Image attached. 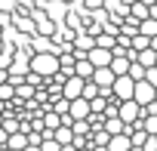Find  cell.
<instances>
[{"instance_id":"6da1fadb","label":"cell","mask_w":157,"mask_h":151,"mask_svg":"<svg viewBox=\"0 0 157 151\" xmlns=\"http://www.w3.org/2000/svg\"><path fill=\"white\" fill-rule=\"evenodd\" d=\"M28 71H34L37 77L49 80V77H56V74H59V56H56V52H31Z\"/></svg>"},{"instance_id":"7a4b0ae2","label":"cell","mask_w":157,"mask_h":151,"mask_svg":"<svg viewBox=\"0 0 157 151\" xmlns=\"http://www.w3.org/2000/svg\"><path fill=\"white\" fill-rule=\"evenodd\" d=\"M132 87H136V80L129 77V74L114 77V83H111V99H114V102H126V99H132Z\"/></svg>"},{"instance_id":"3957f363","label":"cell","mask_w":157,"mask_h":151,"mask_svg":"<svg viewBox=\"0 0 157 151\" xmlns=\"http://www.w3.org/2000/svg\"><path fill=\"white\" fill-rule=\"evenodd\" d=\"M117 117L129 126V123H139V117H142V108L132 102V99H126V102H117Z\"/></svg>"},{"instance_id":"277c9868","label":"cell","mask_w":157,"mask_h":151,"mask_svg":"<svg viewBox=\"0 0 157 151\" xmlns=\"http://www.w3.org/2000/svg\"><path fill=\"white\" fill-rule=\"evenodd\" d=\"M132 102H136L139 108H145L148 102H154V87L145 83V80H136V87H132Z\"/></svg>"},{"instance_id":"5b68a950","label":"cell","mask_w":157,"mask_h":151,"mask_svg":"<svg viewBox=\"0 0 157 151\" xmlns=\"http://www.w3.org/2000/svg\"><path fill=\"white\" fill-rule=\"evenodd\" d=\"M83 83L86 80H80V77H74V74H71V77H65V83H62V99H80V93H83Z\"/></svg>"},{"instance_id":"8992f818","label":"cell","mask_w":157,"mask_h":151,"mask_svg":"<svg viewBox=\"0 0 157 151\" xmlns=\"http://www.w3.org/2000/svg\"><path fill=\"white\" fill-rule=\"evenodd\" d=\"M86 59H90L93 68H108L111 59H114V52H111V49H102V46H93V49L86 52Z\"/></svg>"},{"instance_id":"52a82bcc","label":"cell","mask_w":157,"mask_h":151,"mask_svg":"<svg viewBox=\"0 0 157 151\" xmlns=\"http://www.w3.org/2000/svg\"><path fill=\"white\" fill-rule=\"evenodd\" d=\"M90 80H93L99 90H111V83H114V71H111V68H96Z\"/></svg>"},{"instance_id":"ba28073f","label":"cell","mask_w":157,"mask_h":151,"mask_svg":"<svg viewBox=\"0 0 157 151\" xmlns=\"http://www.w3.org/2000/svg\"><path fill=\"white\" fill-rule=\"evenodd\" d=\"M65 16H68L65 0H46V19H49V22H62Z\"/></svg>"},{"instance_id":"9c48e42d","label":"cell","mask_w":157,"mask_h":151,"mask_svg":"<svg viewBox=\"0 0 157 151\" xmlns=\"http://www.w3.org/2000/svg\"><path fill=\"white\" fill-rule=\"evenodd\" d=\"M93 65H90V59L83 56V59H74V68H71V74H74V77H80V80H90L93 77Z\"/></svg>"},{"instance_id":"30bf717a","label":"cell","mask_w":157,"mask_h":151,"mask_svg":"<svg viewBox=\"0 0 157 151\" xmlns=\"http://www.w3.org/2000/svg\"><path fill=\"white\" fill-rule=\"evenodd\" d=\"M105 148H108V151H129V148H132V142H129V136H126V133H120V136H111Z\"/></svg>"},{"instance_id":"8fae6325","label":"cell","mask_w":157,"mask_h":151,"mask_svg":"<svg viewBox=\"0 0 157 151\" xmlns=\"http://www.w3.org/2000/svg\"><path fill=\"white\" fill-rule=\"evenodd\" d=\"M132 62H139L142 68H154V62H157V52L148 46V49H142V52H136L132 56Z\"/></svg>"},{"instance_id":"7c38bea8","label":"cell","mask_w":157,"mask_h":151,"mask_svg":"<svg viewBox=\"0 0 157 151\" xmlns=\"http://www.w3.org/2000/svg\"><path fill=\"white\" fill-rule=\"evenodd\" d=\"M108 136H120V133H126V123L120 120V117H105V126H102Z\"/></svg>"},{"instance_id":"4fadbf2b","label":"cell","mask_w":157,"mask_h":151,"mask_svg":"<svg viewBox=\"0 0 157 151\" xmlns=\"http://www.w3.org/2000/svg\"><path fill=\"white\" fill-rule=\"evenodd\" d=\"M25 145H28V133H22V130H19V133H10V139H6V148H13V151H22Z\"/></svg>"},{"instance_id":"5bb4252c","label":"cell","mask_w":157,"mask_h":151,"mask_svg":"<svg viewBox=\"0 0 157 151\" xmlns=\"http://www.w3.org/2000/svg\"><path fill=\"white\" fill-rule=\"evenodd\" d=\"M16 28H19V31H25V34H31V37L37 34V28H34V19H31V16H19V13H16Z\"/></svg>"},{"instance_id":"9a60e30c","label":"cell","mask_w":157,"mask_h":151,"mask_svg":"<svg viewBox=\"0 0 157 151\" xmlns=\"http://www.w3.org/2000/svg\"><path fill=\"white\" fill-rule=\"evenodd\" d=\"M96 46H102V49H114V43H117V34H108V31H99L96 37Z\"/></svg>"},{"instance_id":"2e32d148","label":"cell","mask_w":157,"mask_h":151,"mask_svg":"<svg viewBox=\"0 0 157 151\" xmlns=\"http://www.w3.org/2000/svg\"><path fill=\"white\" fill-rule=\"evenodd\" d=\"M52 139H56L59 145H71V142H74V133H71V126H65V123H62L59 130H52Z\"/></svg>"},{"instance_id":"e0dca14e","label":"cell","mask_w":157,"mask_h":151,"mask_svg":"<svg viewBox=\"0 0 157 151\" xmlns=\"http://www.w3.org/2000/svg\"><path fill=\"white\" fill-rule=\"evenodd\" d=\"M148 46H151V40H148L145 34H132V37H129V49H132V52H142V49H148Z\"/></svg>"},{"instance_id":"ac0fdd59","label":"cell","mask_w":157,"mask_h":151,"mask_svg":"<svg viewBox=\"0 0 157 151\" xmlns=\"http://www.w3.org/2000/svg\"><path fill=\"white\" fill-rule=\"evenodd\" d=\"M139 34H145L148 40L157 37V19H145V22H139Z\"/></svg>"},{"instance_id":"d6986e66","label":"cell","mask_w":157,"mask_h":151,"mask_svg":"<svg viewBox=\"0 0 157 151\" xmlns=\"http://www.w3.org/2000/svg\"><path fill=\"white\" fill-rule=\"evenodd\" d=\"M96 96H102V90H99V87H96L93 80H86V83H83V93H80V99H86V102H93Z\"/></svg>"},{"instance_id":"ffe728a7","label":"cell","mask_w":157,"mask_h":151,"mask_svg":"<svg viewBox=\"0 0 157 151\" xmlns=\"http://www.w3.org/2000/svg\"><path fill=\"white\" fill-rule=\"evenodd\" d=\"M139 126H142L148 136H157V114H151V117H142V120H139Z\"/></svg>"},{"instance_id":"44dd1931","label":"cell","mask_w":157,"mask_h":151,"mask_svg":"<svg viewBox=\"0 0 157 151\" xmlns=\"http://www.w3.org/2000/svg\"><path fill=\"white\" fill-rule=\"evenodd\" d=\"M16 99V87L13 83H0V102H13Z\"/></svg>"},{"instance_id":"7402d4cb","label":"cell","mask_w":157,"mask_h":151,"mask_svg":"<svg viewBox=\"0 0 157 151\" xmlns=\"http://www.w3.org/2000/svg\"><path fill=\"white\" fill-rule=\"evenodd\" d=\"M37 148H40V151H62V145H59L52 136H43V142H40Z\"/></svg>"},{"instance_id":"603a6c76","label":"cell","mask_w":157,"mask_h":151,"mask_svg":"<svg viewBox=\"0 0 157 151\" xmlns=\"http://www.w3.org/2000/svg\"><path fill=\"white\" fill-rule=\"evenodd\" d=\"M126 74H129L132 80H145V68H142L139 62H129V71H126Z\"/></svg>"},{"instance_id":"cb8c5ba5","label":"cell","mask_w":157,"mask_h":151,"mask_svg":"<svg viewBox=\"0 0 157 151\" xmlns=\"http://www.w3.org/2000/svg\"><path fill=\"white\" fill-rule=\"evenodd\" d=\"M145 83H151L157 90V68H145Z\"/></svg>"},{"instance_id":"d4e9b609","label":"cell","mask_w":157,"mask_h":151,"mask_svg":"<svg viewBox=\"0 0 157 151\" xmlns=\"http://www.w3.org/2000/svg\"><path fill=\"white\" fill-rule=\"evenodd\" d=\"M142 151H157V136H145V142H142Z\"/></svg>"},{"instance_id":"484cf974","label":"cell","mask_w":157,"mask_h":151,"mask_svg":"<svg viewBox=\"0 0 157 151\" xmlns=\"http://www.w3.org/2000/svg\"><path fill=\"white\" fill-rule=\"evenodd\" d=\"M0 10H3V13H16L19 10V0H0Z\"/></svg>"},{"instance_id":"4316f807","label":"cell","mask_w":157,"mask_h":151,"mask_svg":"<svg viewBox=\"0 0 157 151\" xmlns=\"http://www.w3.org/2000/svg\"><path fill=\"white\" fill-rule=\"evenodd\" d=\"M6 139H10V133H6L3 126H0V148H6Z\"/></svg>"},{"instance_id":"83f0119b","label":"cell","mask_w":157,"mask_h":151,"mask_svg":"<svg viewBox=\"0 0 157 151\" xmlns=\"http://www.w3.org/2000/svg\"><path fill=\"white\" fill-rule=\"evenodd\" d=\"M0 83H10V71L6 68H0Z\"/></svg>"},{"instance_id":"f1b7e54d","label":"cell","mask_w":157,"mask_h":151,"mask_svg":"<svg viewBox=\"0 0 157 151\" xmlns=\"http://www.w3.org/2000/svg\"><path fill=\"white\" fill-rule=\"evenodd\" d=\"M62 151H80V148H74V145H62Z\"/></svg>"},{"instance_id":"f546056e","label":"cell","mask_w":157,"mask_h":151,"mask_svg":"<svg viewBox=\"0 0 157 151\" xmlns=\"http://www.w3.org/2000/svg\"><path fill=\"white\" fill-rule=\"evenodd\" d=\"M22 151H40V148H37V145H25Z\"/></svg>"},{"instance_id":"4dcf8cb0","label":"cell","mask_w":157,"mask_h":151,"mask_svg":"<svg viewBox=\"0 0 157 151\" xmlns=\"http://www.w3.org/2000/svg\"><path fill=\"white\" fill-rule=\"evenodd\" d=\"M151 49H154V52H157V37H151Z\"/></svg>"},{"instance_id":"1f68e13d","label":"cell","mask_w":157,"mask_h":151,"mask_svg":"<svg viewBox=\"0 0 157 151\" xmlns=\"http://www.w3.org/2000/svg\"><path fill=\"white\" fill-rule=\"evenodd\" d=\"M3 46H6V43H3V40H0V52H3Z\"/></svg>"},{"instance_id":"d6a6232c","label":"cell","mask_w":157,"mask_h":151,"mask_svg":"<svg viewBox=\"0 0 157 151\" xmlns=\"http://www.w3.org/2000/svg\"><path fill=\"white\" fill-rule=\"evenodd\" d=\"M129 151H142V148H136V145H132V148H129Z\"/></svg>"},{"instance_id":"836d02e7","label":"cell","mask_w":157,"mask_h":151,"mask_svg":"<svg viewBox=\"0 0 157 151\" xmlns=\"http://www.w3.org/2000/svg\"><path fill=\"white\" fill-rule=\"evenodd\" d=\"M0 151H13V148H0Z\"/></svg>"},{"instance_id":"e575fe53","label":"cell","mask_w":157,"mask_h":151,"mask_svg":"<svg viewBox=\"0 0 157 151\" xmlns=\"http://www.w3.org/2000/svg\"><path fill=\"white\" fill-rule=\"evenodd\" d=\"M154 102H157V90H154Z\"/></svg>"},{"instance_id":"d590c367","label":"cell","mask_w":157,"mask_h":151,"mask_svg":"<svg viewBox=\"0 0 157 151\" xmlns=\"http://www.w3.org/2000/svg\"><path fill=\"white\" fill-rule=\"evenodd\" d=\"M154 68H157V62H154Z\"/></svg>"}]
</instances>
